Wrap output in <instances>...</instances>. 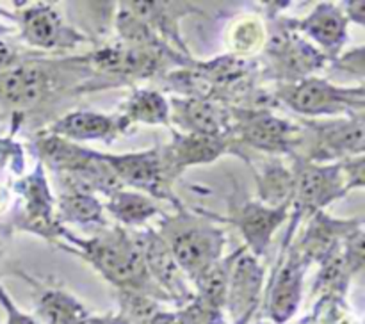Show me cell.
Wrapping results in <instances>:
<instances>
[{"mask_svg":"<svg viewBox=\"0 0 365 324\" xmlns=\"http://www.w3.org/2000/svg\"><path fill=\"white\" fill-rule=\"evenodd\" d=\"M96 78L84 56L46 59L38 52L0 71V110L25 123L31 116H46L68 95H81L82 85Z\"/></svg>","mask_w":365,"mask_h":324,"instance_id":"obj_1","label":"cell"},{"mask_svg":"<svg viewBox=\"0 0 365 324\" xmlns=\"http://www.w3.org/2000/svg\"><path fill=\"white\" fill-rule=\"evenodd\" d=\"M53 244L64 251L77 255L95 267L116 292H139L159 303H171L146 271L141 251L130 231L120 226H106L89 239H78L66 228L63 237Z\"/></svg>","mask_w":365,"mask_h":324,"instance_id":"obj_2","label":"cell"},{"mask_svg":"<svg viewBox=\"0 0 365 324\" xmlns=\"http://www.w3.org/2000/svg\"><path fill=\"white\" fill-rule=\"evenodd\" d=\"M157 231L187 280L195 281L223 258L225 231L209 217L195 216L185 207L177 209L175 214H163Z\"/></svg>","mask_w":365,"mask_h":324,"instance_id":"obj_3","label":"cell"},{"mask_svg":"<svg viewBox=\"0 0 365 324\" xmlns=\"http://www.w3.org/2000/svg\"><path fill=\"white\" fill-rule=\"evenodd\" d=\"M273 96L274 102L305 117L356 116L365 109L364 84L341 88L314 75L292 84H278Z\"/></svg>","mask_w":365,"mask_h":324,"instance_id":"obj_4","label":"cell"},{"mask_svg":"<svg viewBox=\"0 0 365 324\" xmlns=\"http://www.w3.org/2000/svg\"><path fill=\"white\" fill-rule=\"evenodd\" d=\"M294 192L291 202V221L285 231L282 249H287L292 241V231L299 221L324 210L330 203L337 202L351 191L342 162L317 164L294 159Z\"/></svg>","mask_w":365,"mask_h":324,"instance_id":"obj_5","label":"cell"},{"mask_svg":"<svg viewBox=\"0 0 365 324\" xmlns=\"http://www.w3.org/2000/svg\"><path fill=\"white\" fill-rule=\"evenodd\" d=\"M266 39V68L262 75L278 84H292L312 77L314 71L327 66L328 59L294 28V20L273 18Z\"/></svg>","mask_w":365,"mask_h":324,"instance_id":"obj_6","label":"cell"},{"mask_svg":"<svg viewBox=\"0 0 365 324\" xmlns=\"http://www.w3.org/2000/svg\"><path fill=\"white\" fill-rule=\"evenodd\" d=\"M364 114L330 121L307 120L299 123V137L292 159L307 162H342L364 155Z\"/></svg>","mask_w":365,"mask_h":324,"instance_id":"obj_7","label":"cell"},{"mask_svg":"<svg viewBox=\"0 0 365 324\" xmlns=\"http://www.w3.org/2000/svg\"><path fill=\"white\" fill-rule=\"evenodd\" d=\"M14 192L18 194V207L9 223L11 230L39 235L52 244L59 241L66 226L56 217V198L50 191L45 167L38 162L32 173L18 178Z\"/></svg>","mask_w":365,"mask_h":324,"instance_id":"obj_8","label":"cell"},{"mask_svg":"<svg viewBox=\"0 0 365 324\" xmlns=\"http://www.w3.org/2000/svg\"><path fill=\"white\" fill-rule=\"evenodd\" d=\"M232 137L241 148L271 155H294L299 123L277 116L271 109H232Z\"/></svg>","mask_w":365,"mask_h":324,"instance_id":"obj_9","label":"cell"},{"mask_svg":"<svg viewBox=\"0 0 365 324\" xmlns=\"http://www.w3.org/2000/svg\"><path fill=\"white\" fill-rule=\"evenodd\" d=\"M103 159L120 178L123 187L128 185L135 189V192L141 191V194L150 196L152 199L171 203L175 209L184 207L173 192L175 180L168 171L163 146L123 155L103 153Z\"/></svg>","mask_w":365,"mask_h":324,"instance_id":"obj_10","label":"cell"},{"mask_svg":"<svg viewBox=\"0 0 365 324\" xmlns=\"http://www.w3.org/2000/svg\"><path fill=\"white\" fill-rule=\"evenodd\" d=\"M13 23L18 27V36L27 48L41 53H63L89 41L88 36L68 23L52 4L39 2L20 7L13 13Z\"/></svg>","mask_w":365,"mask_h":324,"instance_id":"obj_11","label":"cell"},{"mask_svg":"<svg viewBox=\"0 0 365 324\" xmlns=\"http://www.w3.org/2000/svg\"><path fill=\"white\" fill-rule=\"evenodd\" d=\"M309 263L292 246L282 249L280 260L271 274L264 298V315L273 324H287L298 313L303 299V283Z\"/></svg>","mask_w":365,"mask_h":324,"instance_id":"obj_12","label":"cell"},{"mask_svg":"<svg viewBox=\"0 0 365 324\" xmlns=\"http://www.w3.org/2000/svg\"><path fill=\"white\" fill-rule=\"evenodd\" d=\"M134 242L141 251L146 271L157 287L171 299V303L184 306L195 298V291L189 287L187 278L175 262L170 248L160 237L155 228H145L139 231H130Z\"/></svg>","mask_w":365,"mask_h":324,"instance_id":"obj_13","label":"cell"},{"mask_svg":"<svg viewBox=\"0 0 365 324\" xmlns=\"http://www.w3.org/2000/svg\"><path fill=\"white\" fill-rule=\"evenodd\" d=\"M164 159L171 178L177 180L187 167L210 164L223 155H237L248 162V153L234 141L232 135L212 137V135L182 134L173 128V139L163 146Z\"/></svg>","mask_w":365,"mask_h":324,"instance_id":"obj_14","label":"cell"},{"mask_svg":"<svg viewBox=\"0 0 365 324\" xmlns=\"http://www.w3.org/2000/svg\"><path fill=\"white\" fill-rule=\"evenodd\" d=\"M170 116L171 125H177L182 134L227 137L234 127L232 107L209 98L173 96L170 103Z\"/></svg>","mask_w":365,"mask_h":324,"instance_id":"obj_15","label":"cell"},{"mask_svg":"<svg viewBox=\"0 0 365 324\" xmlns=\"http://www.w3.org/2000/svg\"><path fill=\"white\" fill-rule=\"evenodd\" d=\"M291 207H267L259 199H248L232 207L228 223L234 224L245 239V248L260 258L266 255L278 228L287 221Z\"/></svg>","mask_w":365,"mask_h":324,"instance_id":"obj_16","label":"cell"},{"mask_svg":"<svg viewBox=\"0 0 365 324\" xmlns=\"http://www.w3.org/2000/svg\"><path fill=\"white\" fill-rule=\"evenodd\" d=\"M264 276H266V269L262 263L242 246L237 258L234 260V266H232L230 278H228L227 303H225V310L230 315L232 323L241 319L245 313L252 312V310L255 312L259 310L260 303H262Z\"/></svg>","mask_w":365,"mask_h":324,"instance_id":"obj_17","label":"cell"},{"mask_svg":"<svg viewBox=\"0 0 365 324\" xmlns=\"http://www.w3.org/2000/svg\"><path fill=\"white\" fill-rule=\"evenodd\" d=\"M48 134L59 135L68 141H103L113 142L120 135H127L134 130L120 114H102L95 110H71L64 116L53 120L45 128Z\"/></svg>","mask_w":365,"mask_h":324,"instance_id":"obj_18","label":"cell"},{"mask_svg":"<svg viewBox=\"0 0 365 324\" xmlns=\"http://www.w3.org/2000/svg\"><path fill=\"white\" fill-rule=\"evenodd\" d=\"M360 228H364L362 217L337 219L321 210L309 217V226H307L305 234L289 246H292L310 266L312 262H321L335 246L341 244L348 235Z\"/></svg>","mask_w":365,"mask_h":324,"instance_id":"obj_19","label":"cell"},{"mask_svg":"<svg viewBox=\"0 0 365 324\" xmlns=\"http://www.w3.org/2000/svg\"><path fill=\"white\" fill-rule=\"evenodd\" d=\"M125 6L135 14L146 27L170 48L184 57L189 56L187 46L182 41L178 21L192 13H202L200 7L187 2H125Z\"/></svg>","mask_w":365,"mask_h":324,"instance_id":"obj_20","label":"cell"},{"mask_svg":"<svg viewBox=\"0 0 365 324\" xmlns=\"http://www.w3.org/2000/svg\"><path fill=\"white\" fill-rule=\"evenodd\" d=\"M348 23L341 7L331 2H319L305 18L294 20V28L307 39L321 46V52L334 61L341 56L348 41Z\"/></svg>","mask_w":365,"mask_h":324,"instance_id":"obj_21","label":"cell"},{"mask_svg":"<svg viewBox=\"0 0 365 324\" xmlns=\"http://www.w3.org/2000/svg\"><path fill=\"white\" fill-rule=\"evenodd\" d=\"M32 150L38 157V162L43 167L52 169L56 174L81 169L98 155V152H95V150H89L86 146H81L78 142L59 137V135L48 134L46 130H39L34 135Z\"/></svg>","mask_w":365,"mask_h":324,"instance_id":"obj_22","label":"cell"},{"mask_svg":"<svg viewBox=\"0 0 365 324\" xmlns=\"http://www.w3.org/2000/svg\"><path fill=\"white\" fill-rule=\"evenodd\" d=\"M36 287L34 317L41 324H77L89 315V310L73 294L59 287L41 285L27 278Z\"/></svg>","mask_w":365,"mask_h":324,"instance_id":"obj_23","label":"cell"},{"mask_svg":"<svg viewBox=\"0 0 365 324\" xmlns=\"http://www.w3.org/2000/svg\"><path fill=\"white\" fill-rule=\"evenodd\" d=\"M128 125L138 123L171 127L170 102L155 89H134L118 110Z\"/></svg>","mask_w":365,"mask_h":324,"instance_id":"obj_24","label":"cell"},{"mask_svg":"<svg viewBox=\"0 0 365 324\" xmlns=\"http://www.w3.org/2000/svg\"><path fill=\"white\" fill-rule=\"evenodd\" d=\"M257 194L259 202L267 207H291L294 192V173L292 167L282 160L271 159L255 169Z\"/></svg>","mask_w":365,"mask_h":324,"instance_id":"obj_25","label":"cell"},{"mask_svg":"<svg viewBox=\"0 0 365 324\" xmlns=\"http://www.w3.org/2000/svg\"><path fill=\"white\" fill-rule=\"evenodd\" d=\"M118 223L125 226H143L153 219L155 216L163 214V209L157 205L155 199L150 196L141 194L135 191H127V189H120V191L113 192L107 198V205L103 207ZM120 224V226H121Z\"/></svg>","mask_w":365,"mask_h":324,"instance_id":"obj_26","label":"cell"},{"mask_svg":"<svg viewBox=\"0 0 365 324\" xmlns=\"http://www.w3.org/2000/svg\"><path fill=\"white\" fill-rule=\"evenodd\" d=\"M106 209L95 194L82 192H61L56 199V217L63 226L82 224V226H107Z\"/></svg>","mask_w":365,"mask_h":324,"instance_id":"obj_27","label":"cell"},{"mask_svg":"<svg viewBox=\"0 0 365 324\" xmlns=\"http://www.w3.org/2000/svg\"><path fill=\"white\" fill-rule=\"evenodd\" d=\"M118 313L128 324H150L152 317L160 312V303L139 292H116Z\"/></svg>","mask_w":365,"mask_h":324,"instance_id":"obj_28","label":"cell"},{"mask_svg":"<svg viewBox=\"0 0 365 324\" xmlns=\"http://www.w3.org/2000/svg\"><path fill=\"white\" fill-rule=\"evenodd\" d=\"M310 315L317 320V324H362V320L356 319L348 306L346 298L323 296L316 303Z\"/></svg>","mask_w":365,"mask_h":324,"instance_id":"obj_29","label":"cell"},{"mask_svg":"<svg viewBox=\"0 0 365 324\" xmlns=\"http://www.w3.org/2000/svg\"><path fill=\"white\" fill-rule=\"evenodd\" d=\"M264 43H266V31H264V25L255 18H250V20L239 23L232 34V45L237 52L235 56L255 52Z\"/></svg>","mask_w":365,"mask_h":324,"instance_id":"obj_30","label":"cell"},{"mask_svg":"<svg viewBox=\"0 0 365 324\" xmlns=\"http://www.w3.org/2000/svg\"><path fill=\"white\" fill-rule=\"evenodd\" d=\"M150 324H210L209 313L195 298L175 312L160 310L152 317Z\"/></svg>","mask_w":365,"mask_h":324,"instance_id":"obj_31","label":"cell"},{"mask_svg":"<svg viewBox=\"0 0 365 324\" xmlns=\"http://www.w3.org/2000/svg\"><path fill=\"white\" fill-rule=\"evenodd\" d=\"M0 169L21 174L25 169L24 146L14 141L13 135H0Z\"/></svg>","mask_w":365,"mask_h":324,"instance_id":"obj_32","label":"cell"},{"mask_svg":"<svg viewBox=\"0 0 365 324\" xmlns=\"http://www.w3.org/2000/svg\"><path fill=\"white\" fill-rule=\"evenodd\" d=\"M364 46H356V48L349 50L348 53H341L335 57L331 63L335 64L337 70L346 71V73L356 75L360 82L364 80Z\"/></svg>","mask_w":365,"mask_h":324,"instance_id":"obj_33","label":"cell"},{"mask_svg":"<svg viewBox=\"0 0 365 324\" xmlns=\"http://www.w3.org/2000/svg\"><path fill=\"white\" fill-rule=\"evenodd\" d=\"M0 305L6 312V323L4 324H41L34 315L21 312L2 285H0Z\"/></svg>","mask_w":365,"mask_h":324,"instance_id":"obj_34","label":"cell"},{"mask_svg":"<svg viewBox=\"0 0 365 324\" xmlns=\"http://www.w3.org/2000/svg\"><path fill=\"white\" fill-rule=\"evenodd\" d=\"M38 53L36 50L31 48H20V46L13 45L7 39H0V71L7 70V68H13L14 64L21 63L27 57Z\"/></svg>","mask_w":365,"mask_h":324,"instance_id":"obj_35","label":"cell"},{"mask_svg":"<svg viewBox=\"0 0 365 324\" xmlns=\"http://www.w3.org/2000/svg\"><path fill=\"white\" fill-rule=\"evenodd\" d=\"M344 13L346 20L353 21V23L359 25H365V2L364 0H353V2H346L344 4Z\"/></svg>","mask_w":365,"mask_h":324,"instance_id":"obj_36","label":"cell"},{"mask_svg":"<svg viewBox=\"0 0 365 324\" xmlns=\"http://www.w3.org/2000/svg\"><path fill=\"white\" fill-rule=\"evenodd\" d=\"M77 324H128V323L118 312H109V313H103V315H91V313H89L88 317L78 320Z\"/></svg>","mask_w":365,"mask_h":324,"instance_id":"obj_37","label":"cell"},{"mask_svg":"<svg viewBox=\"0 0 365 324\" xmlns=\"http://www.w3.org/2000/svg\"><path fill=\"white\" fill-rule=\"evenodd\" d=\"M7 203H9V192L6 187H0V214L7 209Z\"/></svg>","mask_w":365,"mask_h":324,"instance_id":"obj_38","label":"cell"},{"mask_svg":"<svg viewBox=\"0 0 365 324\" xmlns=\"http://www.w3.org/2000/svg\"><path fill=\"white\" fill-rule=\"evenodd\" d=\"M255 310H252V312H248V313H245V315L241 317V319H237V320H234V323L232 324H252V319L253 317H255Z\"/></svg>","mask_w":365,"mask_h":324,"instance_id":"obj_39","label":"cell"},{"mask_svg":"<svg viewBox=\"0 0 365 324\" xmlns=\"http://www.w3.org/2000/svg\"><path fill=\"white\" fill-rule=\"evenodd\" d=\"M14 31H16V28H14L13 25H6V23H2V21H0V39L6 38L7 34H13Z\"/></svg>","mask_w":365,"mask_h":324,"instance_id":"obj_40","label":"cell"},{"mask_svg":"<svg viewBox=\"0 0 365 324\" xmlns=\"http://www.w3.org/2000/svg\"><path fill=\"white\" fill-rule=\"evenodd\" d=\"M7 127H9V116H7L6 113H2V110H0V135L6 132Z\"/></svg>","mask_w":365,"mask_h":324,"instance_id":"obj_41","label":"cell"},{"mask_svg":"<svg viewBox=\"0 0 365 324\" xmlns=\"http://www.w3.org/2000/svg\"><path fill=\"white\" fill-rule=\"evenodd\" d=\"M296 324H317V320L314 319L312 315H307V317H303V319H299Z\"/></svg>","mask_w":365,"mask_h":324,"instance_id":"obj_42","label":"cell"},{"mask_svg":"<svg viewBox=\"0 0 365 324\" xmlns=\"http://www.w3.org/2000/svg\"><path fill=\"white\" fill-rule=\"evenodd\" d=\"M0 18H6V20L13 21V13H9V11H6V9H2V7H0Z\"/></svg>","mask_w":365,"mask_h":324,"instance_id":"obj_43","label":"cell"},{"mask_svg":"<svg viewBox=\"0 0 365 324\" xmlns=\"http://www.w3.org/2000/svg\"><path fill=\"white\" fill-rule=\"evenodd\" d=\"M2 256H4V241L2 237H0V260H2Z\"/></svg>","mask_w":365,"mask_h":324,"instance_id":"obj_44","label":"cell"},{"mask_svg":"<svg viewBox=\"0 0 365 324\" xmlns=\"http://www.w3.org/2000/svg\"><path fill=\"white\" fill-rule=\"evenodd\" d=\"M255 324H273V323H269V320L262 319V320H255Z\"/></svg>","mask_w":365,"mask_h":324,"instance_id":"obj_45","label":"cell"}]
</instances>
